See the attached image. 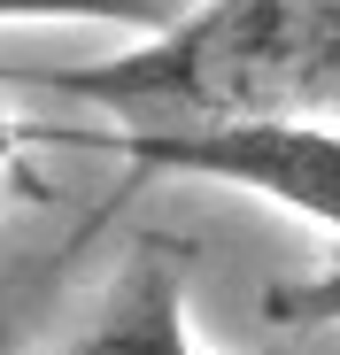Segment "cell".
<instances>
[{
    "mask_svg": "<svg viewBox=\"0 0 340 355\" xmlns=\"http://www.w3.org/2000/svg\"><path fill=\"white\" fill-rule=\"evenodd\" d=\"M0 85L155 116V124L309 116L340 85V0H194L124 54L62 70L0 62Z\"/></svg>",
    "mask_w": 340,
    "mask_h": 355,
    "instance_id": "obj_1",
    "label": "cell"
},
{
    "mask_svg": "<svg viewBox=\"0 0 340 355\" xmlns=\"http://www.w3.org/2000/svg\"><path fill=\"white\" fill-rule=\"evenodd\" d=\"M46 139H78L108 147L132 170L155 178H209L232 193H263L271 209H287L317 232L340 240V132L317 116H232V124H139V132H46Z\"/></svg>",
    "mask_w": 340,
    "mask_h": 355,
    "instance_id": "obj_2",
    "label": "cell"
},
{
    "mask_svg": "<svg viewBox=\"0 0 340 355\" xmlns=\"http://www.w3.org/2000/svg\"><path fill=\"white\" fill-rule=\"evenodd\" d=\"M62 355H201L186 332V255L162 240L132 248L124 278L101 293L93 324Z\"/></svg>",
    "mask_w": 340,
    "mask_h": 355,
    "instance_id": "obj_3",
    "label": "cell"
},
{
    "mask_svg": "<svg viewBox=\"0 0 340 355\" xmlns=\"http://www.w3.org/2000/svg\"><path fill=\"white\" fill-rule=\"evenodd\" d=\"M170 0H0V24H117V31H162Z\"/></svg>",
    "mask_w": 340,
    "mask_h": 355,
    "instance_id": "obj_4",
    "label": "cell"
},
{
    "mask_svg": "<svg viewBox=\"0 0 340 355\" xmlns=\"http://www.w3.org/2000/svg\"><path fill=\"white\" fill-rule=\"evenodd\" d=\"M263 317L278 332H340V255L325 270H302V278H278L263 293Z\"/></svg>",
    "mask_w": 340,
    "mask_h": 355,
    "instance_id": "obj_5",
    "label": "cell"
},
{
    "mask_svg": "<svg viewBox=\"0 0 340 355\" xmlns=\"http://www.w3.org/2000/svg\"><path fill=\"white\" fill-rule=\"evenodd\" d=\"M31 139H46V124H24V116H0V193L24 186V155Z\"/></svg>",
    "mask_w": 340,
    "mask_h": 355,
    "instance_id": "obj_6",
    "label": "cell"
},
{
    "mask_svg": "<svg viewBox=\"0 0 340 355\" xmlns=\"http://www.w3.org/2000/svg\"><path fill=\"white\" fill-rule=\"evenodd\" d=\"M0 355H24V332H16V317H0Z\"/></svg>",
    "mask_w": 340,
    "mask_h": 355,
    "instance_id": "obj_7",
    "label": "cell"
}]
</instances>
